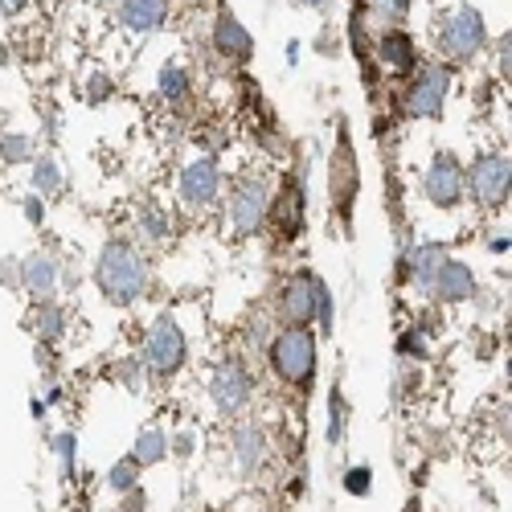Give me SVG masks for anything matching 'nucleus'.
I'll use <instances>...</instances> for the list:
<instances>
[{
	"label": "nucleus",
	"instance_id": "obj_1",
	"mask_svg": "<svg viewBox=\"0 0 512 512\" xmlns=\"http://www.w3.org/2000/svg\"><path fill=\"white\" fill-rule=\"evenodd\" d=\"M95 283L103 291V300L127 308V304H136L140 295L148 291V259L132 246V242H107L99 250V263H95Z\"/></svg>",
	"mask_w": 512,
	"mask_h": 512
},
{
	"label": "nucleus",
	"instance_id": "obj_2",
	"mask_svg": "<svg viewBox=\"0 0 512 512\" xmlns=\"http://www.w3.org/2000/svg\"><path fill=\"white\" fill-rule=\"evenodd\" d=\"M267 357H271L275 377L287 381L291 390H312V381H316V357H320L312 328L283 324V332H275L267 340Z\"/></svg>",
	"mask_w": 512,
	"mask_h": 512
},
{
	"label": "nucleus",
	"instance_id": "obj_3",
	"mask_svg": "<svg viewBox=\"0 0 512 512\" xmlns=\"http://www.w3.org/2000/svg\"><path fill=\"white\" fill-rule=\"evenodd\" d=\"M279 320L291 324V328L320 324L328 332L332 328V291H328V283L312 271H295L279 291Z\"/></svg>",
	"mask_w": 512,
	"mask_h": 512
},
{
	"label": "nucleus",
	"instance_id": "obj_4",
	"mask_svg": "<svg viewBox=\"0 0 512 512\" xmlns=\"http://www.w3.org/2000/svg\"><path fill=\"white\" fill-rule=\"evenodd\" d=\"M508 181H512V164L508 152L488 148L472 160V168H463V193H472V201L488 213L508 205Z\"/></svg>",
	"mask_w": 512,
	"mask_h": 512
},
{
	"label": "nucleus",
	"instance_id": "obj_5",
	"mask_svg": "<svg viewBox=\"0 0 512 512\" xmlns=\"http://www.w3.org/2000/svg\"><path fill=\"white\" fill-rule=\"evenodd\" d=\"M189 361V340L181 332V324L173 316H160L148 332H144V349H140V365L156 377H177Z\"/></svg>",
	"mask_w": 512,
	"mask_h": 512
},
{
	"label": "nucleus",
	"instance_id": "obj_6",
	"mask_svg": "<svg viewBox=\"0 0 512 512\" xmlns=\"http://www.w3.org/2000/svg\"><path fill=\"white\" fill-rule=\"evenodd\" d=\"M267 209H271V185L263 177H238L230 197H226V218L238 238H254L267 226Z\"/></svg>",
	"mask_w": 512,
	"mask_h": 512
},
{
	"label": "nucleus",
	"instance_id": "obj_7",
	"mask_svg": "<svg viewBox=\"0 0 512 512\" xmlns=\"http://www.w3.org/2000/svg\"><path fill=\"white\" fill-rule=\"evenodd\" d=\"M435 41H439V54H443L447 62H472V58L484 50V41H488V29H484L480 9L459 5V9L435 29Z\"/></svg>",
	"mask_w": 512,
	"mask_h": 512
},
{
	"label": "nucleus",
	"instance_id": "obj_8",
	"mask_svg": "<svg viewBox=\"0 0 512 512\" xmlns=\"http://www.w3.org/2000/svg\"><path fill=\"white\" fill-rule=\"evenodd\" d=\"M447 95H451V66H447V62H431V66H422V70L414 74L410 91H406V99H402V111H406L410 119H435V115L443 111Z\"/></svg>",
	"mask_w": 512,
	"mask_h": 512
},
{
	"label": "nucleus",
	"instance_id": "obj_9",
	"mask_svg": "<svg viewBox=\"0 0 512 512\" xmlns=\"http://www.w3.org/2000/svg\"><path fill=\"white\" fill-rule=\"evenodd\" d=\"M250 394H254V377L238 357H226L209 369V398L222 414H230V418L242 414L250 406Z\"/></svg>",
	"mask_w": 512,
	"mask_h": 512
},
{
	"label": "nucleus",
	"instance_id": "obj_10",
	"mask_svg": "<svg viewBox=\"0 0 512 512\" xmlns=\"http://www.w3.org/2000/svg\"><path fill=\"white\" fill-rule=\"evenodd\" d=\"M357 156H353V140H349V127L340 123V136H336V152H332V209L340 222H353V201H357Z\"/></svg>",
	"mask_w": 512,
	"mask_h": 512
},
{
	"label": "nucleus",
	"instance_id": "obj_11",
	"mask_svg": "<svg viewBox=\"0 0 512 512\" xmlns=\"http://www.w3.org/2000/svg\"><path fill=\"white\" fill-rule=\"evenodd\" d=\"M422 193L431 205L439 209H455L467 193H463V164L455 152H435L431 164H426V173H422Z\"/></svg>",
	"mask_w": 512,
	"mask_h": 512
},
{
	"label": "nucleus",
	"instance_id": "obj_12",
	"mask_svg": "<svg viewBox=\"0 0 512 512\" xmlns=\"http://www.w3.org/2000/svg\"><path fill=\"white\" fill-rule=\"evenodd\" d=\"M230 455H234V472L242 480H254L263 472V463L271 455V435H267V426L263 422H254V418H242L234 426V435H230Z\"/></svg>",
	"mask_w": 512,
	"mask_h": 512
},
{
	"label": "nucleus",
	"instance_id": "obj_13",
	"mask_svg": "<svg viewBox=\"0 0 512 512\" xmlns=\"http://www.w3.org/2000/svg\"><path fill=\"white\" fill-rule=\"evenodd\" d=\"M177 193L189 209H209L213 201H218L222 193V168L213 156H197L181 168V177H177Z\"/></svg>",
	"mask_w": 512,
	"mask_h": 512
},
{
	"label": "nucleus",
	"instance_id": "obj_14",
	"mask_svg": "<svg viewBox=\"0 0 512 512\" xmlns=\"http://www.w3.org/2000/svg\"><path fill=\"white\" fill-rule=\"evenodd\" d=\"M304 213H308L304 189H300V181H295V177H287V181H283V189L275 193L271 209H267V222L275 226V234H279L283 242H291L295 234L304 230Z\"/></svg>",
	"mask_w": 512,
	"mask_h": 512
},
{
	"label": "nucleus",
	"instance_id": "obj_15",
	"mask_svg": "<svg viewBox=\"0 0 512 512\" xmlns=\"http://www.w3.org/2000/svg\"><path fill=\"white\" fill-rule=\"evenodd\" d=\"M58 283H62V275H58V259L50 250H33V254H25V259H21V287L33 295L37 304L54 300Z\"/></svg>",
	"mask_w": 512,
	"mask_h": 512
},
{
	"label": "nucleus",
	"instance_id": "obj_16",
	"mask_svg": "<svg viewBox=\"0 0 512 512\" xmlns=\"http://www.w3.org/2000/svg\"><path fill=\"white\" fill-rule=\"evenodd\" d=\"M431 295L439 304H463V300H472L476 295V271L459 263V259H443V267L435 271L431 279Z\"/></svg>",
	"mask_w": 512,
	"mask_h": 512
},
{
	"label": "nucleus",
	"instance_id": "obj_17",
	"mask_svg": "<svg viewBox=\"0 0 512 512\" xmlns=\"http://www.w3.org/2000/svg\"><path fill=\"white\" fill-rule=\"evenodd\" d=\"M164 17H168V0H115V21L136 37L156 33Z\"/></svg>",
	"mask_w": 512,
	"mask_h": 512
},
{
	"label": "nucleus",
	"instance_id": "obj_18",
	"mask_svg": "<svg viewBox=\"0 0 512 512\" xmlns=\"http://www.w3.org/2000/svg\"><path fill=\"white\" fill-rule=\"evenodd\" d=\"M213 50H218L222 58H250V50H254V41H250V33L242 29V21H234L226 9L218 13V21H213Z\"/></svg>",
	"mask_w": 512,
	"mask_h": 512
},
{
	"label": "nucleus",
	"instance_id": "obj_19",
	"mask_svg": "<svg viewBox=\"0 0 512 512\" xmlns=\"http://www.w3.org/2000/svg\"><path fill=\"white\" fill-rule=\"evenodd\" d=\"M377 58L390 70H410L414 66V41L406 37V29H386L377 37Z\"/></svg>",
	"mask_w": 512,
	"mask_h": 512
},
{
	"label": "nucleus",
	"instance_id": "obj_20",
	"mask_svg": "<svg viewBox=\"0 0 512 512\" xmlns=\"http://www.w3.org/2000/svg\"><path fill=\"white\" fill-rule=\"evenodd\" d=\"M132 459L140 467H156L168 459V435L160 431V426H140V435L132 443Z\"/></svg>",
	"mask_w": 512,
	"mask_h": 512
},
{
	"label": "nucleus",
	"instance_id": "obj_21",
	"mask_svg": "<svg viewBox=\"0 0 512 512\" xmlns=\"http://www.w3.org/2000/svg\"><path fill=\"white\" fill-rule=\"evenodd\" d=\"M140 480H144V467L132 459V455H123V459H115L111 467H107V488L115 492V496H127L132 488H140Z\"/></svg>",
	"mask_w": 512,
	"mask_h": 512
},
{
	"label": "nucleus",
	"instance_id": "obj_22",
	"mask_svg": "<svg viewBox=\"0 0 512 512\" xmlns=\"http://www.w3.org/2000/svg\"><path fill=\"white\" fill-rule=\"evenodd\" d=\"M33 193H37V197L62 193V168H58V160H54L50 152L33 160Z\"/></svg>",
	"mask_w": 512,
	"mask_h": 512
},
{
	"label": "nucleus",
	"instance_id": "obj_23",
	"mask_svg": "<svg viewBox=\"0 0 512 512\" xmlns=\"http://www.w3.org/2000/svg\"><path fill=\"white\" fill-rule=\"evenodd\" d=\"M37 336H41V345H54V340H62L66 336V312L54 304V300H46V304H37Z\"/></svg>",
	"mask_w": 512,
	"mask_h": 512
},
{
	"label": "nucleus",
	"instance_id": "obj_24",
	"mask_svg": "<svg viewBox=\"0 0 512 512\" xmlns=\"http://www.w3.org/2000/svg\"><path fill=\"white\" fill-rule=\"evenodd\" d=\"M160 95L168 99V103H181V99H189V70L181 66V62H164L160 66Z\"/></svg>",
	"mask_w": 512,
	"mask_h": 512
},
{
	"label": "nucleus",
	"instance_id": "obj_25",
	"mask_svg": "<svg viewBox=\"0 0 512 512\" xmlns=\"http://www.w3.org/2000/svg\"><path fill=\"white\" fill-rule=\"evenodd\" d=\"M328 443L332 447H340L345 443V426H349V402H345V394L340 390H332V398H328Z\"/></svg>",
	"mask_w": 512,
	"mask_h": 512
},
{
	"label": "nucleus",
	"instance_id": "obj_26",
	"mask_svg": "<svg viewBox=\"0 0 512 512\" xmlns=\"http://www.w3.org/2000/svg\"><path fill=\"white\" fill-rule=\"evenodd\" d=\"M54 455H58V463H62V480H66V484H74V467H78V439H74L70 431L54 435Z\"/></svg>",
	"mask_w": 512,
	"mask_h": 512
},
{
	"label": "nucleus",
	"instance_id": "obj_27",
	"mask_svg": "<svg viewBox=\"0 0 512 512\" xmlns=\"http://www.w3.org/2000/svg\"><path fill=\"white\" fill-rule=\"evenodd\" d=\"M0 156H5L9 164L33 160V136H5V140H0Z\"/></svg>",
	"mask_w": 512,
	"mask_h": 512
},
{
	"label": "nucleus",
	"instance_id": "obj_28",
	"mask_svg": "<svg viewBox=\"0 0 512 512\" xmlns=\"http://www.w3.org/2000/svg\"><path fill=\"white\" fill-rule=\"evenodd\" d=\"M345 492L349 496H369L373 492V472L369 467H349L345 472Z\"/></svg>",
	"mask_w": 512,
	"mask_h": 512
},
{
	"label": "nucleus",
	"instance_id": "obj_29",
	"mask_svg": "<svg viewBox=\"0 0 512 512\" xmlns=\"http://www.w3.org/2000/svg\"><path fill=\"white\" fill-rule=\"evenodd\" d=\"M410 9V0H373V17L377 21H402Z\"/></svg>",
	"mask_w": 512,
	"mask_h": 512
},
{
	"label": "nucleus",
	"instance_id": "obj_30",
	"mask_svg": "<svg viewBox=\"0 0 512 512\" xmlns=\"http://www.w3.org/2000/svg\"><path fill=\"white\" fill-rule=\"evenodd\" d=\"M398 353H402V357H426V336H422L418 328L402 332V336H398Z\"/></svg>",
	"mask_w": 512,
	"mask_h": 512
},
{
	"label": "nucleus",
	"instance_id": "obj_31",
	"mask_svg": "<svg viewBox=\"0 0 512 512\" xmlns=\"http://www.w3.org/2000/svg\"><path fill=\"white\" fill-rule=\"evenodd\" d=\"M140 234H144V238H164V234H168L164 213H156V209H144V213H140Z\"/></svg>",
	"mask_w": 512,
	"mask_h": 512
},
{
	"label": "nucleus",
	"instance_id": "obj_32",
	"mask_svg": "<svg viewBox=\"0 0 512 512\" xmlns=\"http://www.w3.org/2000/svg\"><path fill=\"white\" fill-rule=\"evenodd\" d=\"M193 451H197V439H193V431H177V435H168V455L189 459Z\"/></svg>",
	"mask_w": 512,
	"mask_h": 512
},
{
	"label": "nucleus",
	"instance_id": "obj_33",
	"mask_svg": "<svg viewBox=\"0 0 512 512\" xmlns=\"http://www.w3.org/2000/svg\"><path fill=\"white\" fill-rule=\"evenodd\" d=\"M119 512H148V492H144V484H140V488H132V492L123 496Z\"/></svg>",
	"mask_w": 512,
	"mask_h": 512
},
{
	"label": "nucleus",
	"instance_id": "obj_34",
	"mask_svg": "<svg viewBox=\"0 0 512 512\" xmlns=\"http://www.w3.org/2000/svg\"><path fill=\"white\" fill-rule=\"evenodd\" d=\"M0 283H5V287H21V263H13V259H5V263H0Z\"/></svg>",
	"mask_w": 512,
	"mask_h": 512
},
{
	"label": "nucleus",
	"instance_id": "obj_35",
	"mask_svg": "<svg viewBox=\"0 0 512 512\" xmlns=\"http://www.w3.org/2000/svg\"><path fill=\"white\" fill-rule=\"evenodd\" d=\"M21 205H25V218H29L33 226H41V213H46V205H41V197L33 193V197H25Z\"/></svg>",
	"mask_w": 512,
	"mask_h": 512
},
{
	"label": "nucleus",
	"instance_id": "obj_36",
	"mask_svg": "<svg viewBox=\"0 0 512 512\" xmlns=\"http://www.w3.org/2000/svg\"><path fill=\"white\" fill-rule=\"evenodd\" d=\"M25 9V0H0V17H17Z\"/></svg>",
	"mask_w": 512,
	"mask_h": 512
},
{
	"label": "nucleus",
	"instance_id": "obj_37",
	"mask_svg": "<svg viewBox=\"0 0 512 512\" xmlns=\"http://www.w3.org/2000/svg\"><path fill=\"white\" fill-rule=\"evenodd\" d=\"M488 250H492V254H504V250H508V234H504V238H492Z\"/></svg>",
	"mask_w": 512,
	"mask_h": 512
},
{
	"label": "nucleus",
	"instance_id": "obj_38",
	"mask_svg": "<svg viewBox=\"0 0 512 512\" xmlns=\"http://www.w3.org/2000/svg\"><path fill=\"white\" fill-rule=\"evenodd\" d=\"M308 5H324V0H308Z\"/></svg>",
	"mask_w": 512,
	"mask_h": 512
},
{
	"label": "nucleus",
	"instance_id": "obj_39",
	"mask_svg": "<svg viewBox=\"0 0 512 512\" xmlns=\"http://www.w3.org/2000/svg\"><path fill=\"white\" fill-rule=\"evenodd\" d=\"M103 512H119V504H115V508H103Z\"/></svg>",
	"mask_w": 512,
	"mask_h": 512
}]
</instances>
